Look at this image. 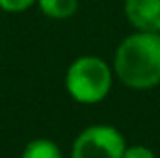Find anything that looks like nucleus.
I'll list each match as a JSON object with an SVG mask.
<instances>
[{
    "instance_id": "f257e3e1",
    "label": "nucleus",
    "mask_w": 160,
    "mask_h": 158,
    "mask_svg": "<svg viewBox=\"0 0 160 158\" xmlns=\"http://www.w3.org/2000/svg\"><path fill=\"white\" fill-rule=\"evenodd\" d=\"M114 75L130 89H151L160 84V32H134L114 54Z\"/></svg>"
},
{
    "instance_id": "f03ea898",
    "label": "nucleus",
    "mask_w": 160,
    "mask_h": 158,
    "mask_svg": "<svg viewBox=\"0 0 160 158\" xmlns=\"http://www.w3.org/2000/svg\"><path fill=\"white\" fill-rule=\"evenodd\" d=\"M114 84V69L99 56H80L65 71V89L80 104L104 101Z\"/></svg>"
},
{
    "instance_id": "7ed1b4c3",
    "label": "nucleus",
    "mask_w": 160,
    "mask_h": 158,
    "mask_svg": "<svg viewBox=\"0 0 160 158\" xmlns=\"http://www.w3.org/2000/svg\"><path fill=\"white\" fill-rule=\"evenodd\" d=\"M127 141L112 125H91L73 141L71 158H121Z\"/></svg>"
},
{
    "instance_id": "20e7f679",
    "label": "nucleus",
    "mask_w": 160,
    "mask_h": 158,
    "mask_svg": "<svg viewBox=\"0 0 160 158\" xmlns=\"http://www.w3.org/2000/svg\"><path fill=\"white\" fill-rule=\"evenodd\" d=\"M123 13L136 32H160V0H125Z\"/></svg>"
},
{
    "instance_id": "39448f33",
    "label": "nucleus",
    "mask_w": 160,
    "mask_h": 158,
    "mask_svg": "<svg viewBox=\"0 0 160 158\" xmlns=\"http://www.w3.org/2000/svg\"><path fill=\"white\" fill-rule=\"evenodd\" d=\"M38 7L48 19L63 21L77 13L78 0H38Z\"/></svg>"
},
{
    "instance_id": "423d86ee",
    "label": "nucleus",
    "mask_w": 160,
    "mask_h": 158,
    "mask_svg": "<svg viewBox=\"0 0 160 158\" xmlns=\"http://www.w3.org/2000/svg\"><path fill=\"white\" fill-rule=\"evenodd\" d=\"M21 158H63L60 145L48 138H36L26 143Z\"/></svg>"
},
{
    "instance_id": "0eeeda50",
    "label": "nucleus",
    "mask_w": 160,
    "mask_h": 158,
    "mask_svg": "<svg viewBox=\"0 0 160 158\" xmlns=\"http://www.w3.org/2000/svg\"><path fill=\"white\" fill-rule=\"evenodd\" d=\"M34 4H38V0H0V9L6 13H22Z\"/></svg>"
},
{
    "instance_id": "6e6552de",
    "label": "nucleus",
    "mask_w": 160,
    "mask_h": 158,
    "mask_svg": "<svg viewBox=\"0 0 160 158\" xmlns=\"http://www.w3.org/2000/svg\"><path fill=\"white\" fill-rule=\"evenodd\" d=\"M121 158H157V155L145 145H130V147L127 145Z\"/></svg>"
}]
</instances>
